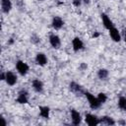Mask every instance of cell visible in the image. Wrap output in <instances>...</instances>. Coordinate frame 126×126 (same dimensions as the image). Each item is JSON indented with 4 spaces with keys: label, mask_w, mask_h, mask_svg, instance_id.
<instances>
[{
    "label": "cell",
    "mask_w": 126,
    "mask_h": 126,
    "mask_svg": "<svg viewBox=\"0 0 126 126\" xmlns=\"http://www.w3.org/2000/svg\"><path fill=\"white\" fill-rule=\"evenodd\" d=\"M80 68H81L82 70H85V69H87V68H88V65H87L86 63H84V62H83V63H81Z\"/></svg>",
    "instance_id": "cell-23"
},
{
    "label": "cell",
    "mask_w": 126,
    "mask_h": 126,
    "mask_svg": "<svg viewBox=\"0 0 126 126\" xmlns=\"http://www.w3.org/2000/svg\"><path fill=\"white\" fill-rule=\"evenodd\" d=\"M97 98H98V100L101 102V104L102 103H104L106 100H107V95L104 94V93H99L98 94H97Z\"/></svg>",
    "instance_id": "cell-20"
},
{
    "label": "cell",
    "mask_w": 126,
    "mask_h": 126,
    "mask_svg": "<svg viewBox=\"0 0 126 126\" xmlns=\"http://www.w3.org/2000/svg\"><path fill=\"white\" fill-rule=\"evenodd\" d=\"M70 114H71V120L72 123L74 125H79L82 122V116L79 113V111H77L76 109H71L70 110Z\"/></svg>",
    "instance_id": "cell-7"
},
{
    "label": "cell",
    "mask_w": 126,
    "mask_h": 126,
    "mask_svg": "<svg viewBox=\"0 0 126 126\" xmlns=\"http://www.w3.org/2000/svg\"><path fill=\"white\" fill-rule=\"evenodd\" d=\"M40 1H43V0H40Z\"/></svg>",
    "instance_id": "cell-29"
},
{
    "label": "cell",
    "mask_w": 126,
    "mask_h": 126,
    "mask_svg": "<svg viewBox=\"0 0 126 126\" xmlns=\"http://www.w3.org/2000/svg\"><path fill=\"white\" fill-rule=\"evenodd\" d=\"M69 89L76 95H81V94H83L85 93L84 90H83V88H82V86L79 85V84H77L76 82H71L69 84Z\"/></svg>",
    "instance_id": "cell-5"
},
{
    "label": "cell",
    "mask_w": 126,
    "mask_h": 126,
    "mask_svg": "<svg viewBox=\"0 0 126 126\" xmlns=\"http://www.w3.org/2000/svg\"><path fill=\"white\" fill-rule=\"evenodd\" d=\"M49 113H50V108L48 106H40L39 107V115L42 118L48 119L49 118Z\"/></svg>",
    "instance_id": "cell-17"
},
{
    "label": "cell",
    "mask_w": 126,
    "mask_h": 126,
    "mask_svg": "<svg viewBox=\"0 0 126 126\" xmlns=\"http://www.w3.org/2000/svg\"><path fill=\"white\" fill-rule=\"evenodd\" d=\"M118 107L121 110L126 111V96H120L118 98Z\"/></svg>",
    "instance_id": "cell-19"
},
{
    "label": "cell",
    "mask_w": 126,
    "mask_h": 126,
    "mask_svg": "<svg viewBox=\"0 0 126 126\" xmlns=\"http://www.w3.org/2000/svg\"><path fill=\"white\" fill-rule=\"evenodd\" d=\"M64 25V21L62 20V18L56 16V17H53L52 19V22H51V26L54 30H60Z\"/></svg>",
    "instance_id": "cell-13"
},
{
    "label": "cell",
    "mask_w": 126,
    "mask_h": 126,
    "mask_svg": "<svg viewBox=\"0 0 126 126\" xmlns=\"http://www.w3.org/2000/svg\"><path fill=\"white\" fill-rule=\"evenodd\" d=\"M83 2L86 3V4H89L90 3V0H83Z\"/></svg>",
    "instance_id": "cell-28"
},
{
    "label": "cell",
    "mask_w": 126,
    "mask_h": 126,
    "mask_svg": "<svg viewBox=\"0 0 126 126\" xmlns=\"http://www.w3.org/2000/svg\"><path fill=\"white\" fill-rule=\"evenodd\" d=\"M124 41H125V43H126V29L124 30Z\"/></svg>",
    "instance_id": "cell-26"
},
{
    "label": "cell",
    "mask_w": 126,
    "mask_h": 126,
    "mask_svg": "<svg viewBox=\"0 0 126 126\" xmlns=\"http://www.w3.org/2000/svg\"><path fill=\"white\" fill-rule=\"evenodd\" d=\"M109 73H108V70L107 69H104V68H101L97 71V77L98 79L100 80H106L107 77H108Z\"/></svg>",
    "instance_id": "cell-18"
},
{
    "label": "cell",
    "mask_w": 126,
    "mask_h": 126,
    "mask_svg": "<svg viewBox=\"0 0 126 126\" xmlns=\"http://www.w3.org/2000/svg\"><path fill=\"white\" fill-rule=\"evenodd\" d=\"M72 46H73V50L74 51H80L82 49H84V42L82 41V39L78 36L74 37L72 40Z\"/></svg>",
    "instance_id": "cell-8"
},
{
    "label": "cell",
    "mask_w": 126,
    "mask_h": 126,
    "mask_svg": "<svg viewBox=\"0 0 126 126\" xmlns=\"http://www.w3.org/2000/svg\"><path fill=\"white\" fill-rule=\"evenodd\" d=\"M100 17H101L102 24H103V26H104V28H105L106 30H110L111 28H113V27H114V25H113L112 21L110 20V18H109L106 14L102 13V14L100 15Z\"/></svg>",
    "instance_id": "cell-10"
},
{
    "label": "cell",
    "mask_w": 126,
    "mask_h": 126,
    "mask_svg": "<svg viewBox=\"0 0 126 126\" xmlns=\"http://www.w3.org/2000/svg\"><path fill=\"white\" fill-rule=\"evenodd\" d=\"M84 94L87 97V99L89 101V105H90V107L92 109H96L101 105V102L98 100L97 96H94L93 94H91L89 92H85Z\"/></svg>",
    "instance_id": "cell-1"
},
{
    "label": "cell",
    "mask_w": 126,
    "mask_h": 126,
    "mask_svg": "<svg viewBox=\"0 0 126 126\" xmlns=\"http://www.w3.org/2000/svg\"><path fill=\"white\" fill-rule=\"evenodd\" d=\"M32 89L34 90V92H36V93L43 92V83L39 79H34L32 83Z\"/></svg>",
    "instance_id": "cell-14"
},
{
    "label": "cell",
    "mask_w": 126,
    "mask_h": 126,
    "mask_svg": "<svg viewBox=\"0 0 126 126\" xmlns=\"http://www.w3.org/2000/svg\"><path fill=\"white\" fill-rule=\"evenodd\" d=\"M98 35H99V33H98V32H95V33H94V35H93V36H94V37H97Z\"/></svg>",
    "instance_id": "cell-27"
},
{
    "label": "cell",
    "mask_w": 126,
    "mask_h": 126,
    "mask_svg": "<svg viewBox=\"0 0 126 126\" xmlns=\"http://www.w3.org/2000/svg\"><path fill=\"white\" fill-rule=\"evenodd\" d=\"M17 102L21 103V104H25V103H28L29 102V93L26 91V90H21L18 94V96H17Z\"/></svg>",
    "instance_id": "cell-4"
},
{
    "label": "cell",
    "mask_w": 126,
    "mask_h": 126,
    "mask_svg": "<svg viewBox=\"0 0 126 126\" xmlns=\"http://www.w3.org/2000/svg\"><path fill=\"white\" fill-rule=\"evenodd\" d=\"M35 62L39 66H45L47 64V57H46V55L44 53H42V52H38L35 55Z\"/></svg>",
    "instance_id": "cell-12"
},
{
    "label": "cell",
    "mask_w": 126,
    "mask_h": 126,
    "mask_svg": "<svg viewBox=\"0 0 126 126\" xmlns=\"http://www.w3.org/2000/svg\"><path fill=\"white\" fill-rule=\"evenodd\" d=\"M1 80H2V81H5V73H4V72L1 73Z\"/></svg>",
    "instance_id": "cell-24"
},
{
    "label": "cell",
    "mask_w": 126,
    "mask_h": 126,
    "mask_svg": "<svg viewBox=\"0 0 126 126\" xmlns=\"http://www.w3.org/2000/svg\"><path fill=\"white\" fill-rule=\"evenodd\" d=\"M82 3H83V0H73V5L76 6V7L81 6Z\"/></svg>",
    "instance_id": "cell-22"
},
{
    "label": "cell",
    "mask_w": 126,
    "mask_h": 126,
    "mask_svg": "<svg viewBox=\"0 0 126 126\" xmlns=\"http://www.w3.org/2000/svg\"><path fill=\"white\" fill-rule=\"evenodd\" d=\"M18 81V78H17V75L12 72V71H7L5 73V82L9 85V86H14L16 85Z\"/></svg>",
    "instance_id": "cell-3"
},
{
    "label": "cell",
    "mask_w": 126,
    "mask_h": 126,
    "mask_svg": "<svg viewBox=\"0 0 126 126\" xmlns=\"http://www.w3.org/2000/svg\"><path fill=\"white\" fill-rule=\"evenodd\" d=\"M49 43L53 48H59L61 45V40L60 37L57 34H50L49 36Z\"/></svg>",
    "instance_id": "cell-9"
},
{
    "label": "cell",
    "mask_w": 126,
    "mask_h": 126,
    "mask_svg": "<svg viewBox=\"0 0 126 126\" xmlns=\"http://www.w3.org/2000/svg\"><path fill=\"white\" fill-rule=\"evenodd\" d=\"M1 9L2 12L8 14L12 10V2L11 0H1Z\"/></svg>",
    "instance_id": "cell-15"
},
{
    "label": "cell",
    "mask_w": 126,
    "mask_h": 126,
    "mask_svg": "<svg viewBox=\"0 0 126 126\" xmlns=\"http://www.w3.org/2000/svg\"><path fill=\"white\" fill-rule=\"evenodd\" d=\"M99 124H104V125H115V121L113 120L112 117L110 116H102L99 119Z\"/></svg>",
    "instance_id": "cell-16"
},
{
    "label": "cell",
    "mask_w": 126,
    "mask_h": 126,
    "mask_svg": "<svg viewBox=\"0 0 126 126\" xmlns=\"http://www.w3.org/2000/svg\"><path fill=\"white\" fill-rule=\"evenodd\" d=\"M108 32H109V35H110V37H111V39L113 40V41H115V42H119L120 40H121V35H120V32H119V31L116 29V28H111L110 30H108Z\"/></svg>",
    "instance_id": "cell-11"
},
{
    "label": "cell",
    "mask_w": 126,
    "mask_h": 126,
    "mask_svg": "<svg viewBox=\"0 0 126 126\" xmlns=\"http://www.w3.org/2000/svg\"><path fill=\"white\" fill-rule=\"evenodd\" d=\"M16 69H17V71L19 72L20 75L26 76L29 72V65L26 62H24L22 60H19V61L16 62Z\"/></svg>",
    "instance_id": "cell-2"
},
{
    "label": "cell",
    "mask_w": 126,
    "mask_h": 126,
    "mask_svg": "<svg viewBox=\"0 0 126 126\" xmlns=\"http://www.w3.org/2000/svg\"><path fill=\"white\" fill-rule=\"evenodd\" d=\"M31 41H32V43H38V42L40 41V37L37 36L36 34H32V35L31 36Z\"/></svg>",
    "instance_id": "cell-21"
},
{
    "label": "cell",
    "mask_w": 126,
    "mask_h": 126,
    "mask_svg": "<svg viewBox=\"0 0 126 126\" xmlns=\"http://www.w3.org/2000/svg\"><path fill=\"white\" fill-rule=\"evenodd\" d=\"M2 121H3L4 126H6V125H7V123H6V120H5V118H4V117H2Z\"/></svg>",
    "instance_id": "cell-25"
},
{
    "label": "cell",
    "mask_w": 126,
    "mask_h": 126,
    "mask_svg": "<svg viewBox=\"0 0 126 126\" xmlns=\"http://www.w3.org/2000/svg\"><path fill=\"white\" fill-rule=\"evenodd\" d=\"M85 121H86V123H87L88 125H90V126H95V125L99 124V119H98L95 115L91 114V113L86 114V116H85Z\"/></svg>",
    "instance_id": "cell-6"
}]
</instances>
